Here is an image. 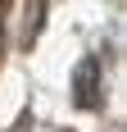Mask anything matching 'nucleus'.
I'll list each match as a JSON object with an SVG mask.
<instances>
[{
	"label": "nucleus",
	"instance_id": "1",
	"mask_svg": "<svg viewBox=\"0 0 127 132\" xmlns=\"http://www.w3.org/2000/svg\"><path fill=\"white\" fill-rule=\"evenodd\" d=\"M95 78H100V64L95 59H82L77 64V78H73V91H77V105H100V87H95Z\"/></svg>",
	"mask_w": 127,
	"mask_h": 132
}]
</instances>
